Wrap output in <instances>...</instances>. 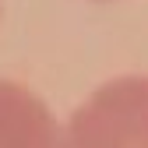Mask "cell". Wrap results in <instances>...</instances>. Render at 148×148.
<instances>
[{"instance_id":"cell-1","label":"cell","mask_w":148,"mask_h":148,"mask_svg":"<svg viewBox=\"0 0 148 148\" xmlns=\"http://www.w3.org/2000/svg\"><path fill=\"white\" fill-rule=\"evenodd\" d=\"M60 148H148V74L99 85L60 127Z\"/></svg>"},{"instance_id":"cell-2","label":"cell","mask_w":148,"mask_h":148,"mask_svg":"<svg viewBox=\"0 0 148 148\" xmlns=\"http://www.w3.org/2000/svg\"><path fill=\"white\" fill-rule=\"evenodd\" d=\"M0 148H60L49 106L18 81H0Z\"/></svg>"}]
</instances>
